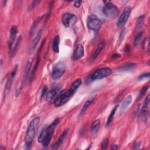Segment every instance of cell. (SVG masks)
Wrapping results in <instances>:
<instances>
[{
	"instance_id": "30",
	"label": "cell",
	"mask_w": 150,
	"mask_h": 150,
	"mask_svg": "<svg viewBox=\"0 0 150 150\" xmlns=\"http://www.w3.org/2000/svg\"><path fill=\"white\" fill-rule=\"evenodd\" d=\"M142 36H143V32H140L136 36L134 39V46H137L139 45V42H140L141 41Z\"/></svg>"
},
{
	"instance_id": "7",
	"label": "cell",
	"mask_w": 150,
	"mask_h": 150,
	"mask_svg": "<svg viewBox=\"0 0 150 150\" xmlns=\"http://www.w3.org/2000/svg\"><path fill=\"white\" fill-rule=\"evenodd\" d=\"M59 123V119L56 118L53 122V123L48 127V133L46 135V137L45 139H44V141L42 143L43 146L44 147H47L49 145L51 141V139L52 138V135L54 133V130L55 127L57 126V124Z\"/></svg>"
},
{
	"instance_id": "11",
	"label": "cell",
	"mask_w": 150,
	"mask_h": 150,
	"mask_svg": "<svg viewBox=\"0 0 150 150\" xmlns=\"http://www.w3.org/2000/svg\"><path fill=\"white\" fill-rule=\"evenodd\" d=\"M18 33V29L17 26L13 25L12 26L11 30H10V35H9V41L8 44V51L9 54H11L13 49V45L15 42V40Z\"/></svg>"
},
{
	"instance_id": "16",
	"label": "cell",
	"mask_w": 150,
	"mask_h": 150,
	"mask_svg": "<svg viewBox=\"0 0 150 150\" xmlns=\"http://www.w3.org/2000/svg\"><path fill=\"white\" fill-rule=\"evenodd\" d=\"M132 100H133V97L131 95L128 96L124 100V101L122 104L120 108V114H123L125 112V110L127 108L128 106L132 102Z\"/></svg>"
},
{
	"instance_id": "2",
	"label": "cell",
	"mask_w": 150,
	"mask_h": 150,
	"mask_svg": "<svg viewBox=\"0 0 150 150\" xmlns=\"http://www.w3.org/2000/svg\"><path fill=\"white\" fill-rule=\"evenodd\" d=\"M105 5L103 8V13L107 18L114 19L115 18L118 13V8L111 3L110 1H104Z\"/></svg>"
},
{
	"instance_id": "39",
	"label": "cell",
	"mask_w": 150,
	"mask_h": 150,
	"mask_svg": "<svg viewBox=\"0 0 150 150\" xmlns=\"http://www.w3.org/2000/svg\"><path fill=\"white\" fill-rule=\"evenodd\" d=\"M125 33H126V29H124L123 30V31H122V32H121L120 36V38H119V39H120V41H122V40H123V37H124V35H125Z\"/></svg>"
},
{
	"instance_id": "6",
	"label": "cell",
	"mask_w": 150,
	"mask_h": 150,
	"mask_svg": "<svg viewBox=\"0 0 150 150\" xmlns=\"http://www.w3.org/2000/svg\"><path fill=\"white\" fill-rule=\"evenodd\" d=\"M87 25L89 29L93 31H97L101 27L102 21L96 15H91L87 18Z\"/></svg>"
},
{
	"instance_id": "17",
	"label": "cell",
	"mask_w": 150,
	"mask_h": 150,
	"mask_svg": "<svg viewBox=\"0 0 150 150\" xmlns=\"http://www.w3.org/2000/svg\"><path fill=\"white\" fill-rule=\"evenodd\" d=\"M68 129H66L62 133V134L60 135V137H59L57 141H56V143H55V144L54 146V149H57L60 146H61L64 140V139L65 138V137H66L67 133H68Z\"/></svg>"
},
{
	"instance_id": "34",
	"label": "cell",
	"mask_w": 150,
	"mask_h": 150,
	"mask_svg": "<svg viewBox=\"0 0 150 150\" xmlns=\"http://www.w3.org/2000/svg\"><path fill=\"white\" fill-rule=\"evenodd\" d=\"M47 90H48V87L46 86H44V87H43V89L42 90V92H41V96H40V98H41V99L44 97V96L46 93Z\"/></svg>"
},
{
	"instance_id": "26",
	"label": "cell",
	"mask_w": 150,
	"mask_h": 150,
	"mask_svg": "<svg viewBox=\"0 0 150 150\" xmlns=\"http://www.w3.org/2000/svg\"><path fill=\"white\" fill-rule=\"evenodd\" d=\"M118 105L116 106L113 108V110H112L110 114L108 117V119H107V123H106V126H108L110 124H111V123L113 121V118H114V116L116 114V110H117V109L118 108Z\"/></svg>"
},
{
	"instance_id": "41",
	"label": "cell",
	"mask_w": 150,
	"mask_h": 150,
	"mask_svg": "<svg viewBox=\"0 0 150 150\" xmlns=\"http://www.w3.org/2000/svg\"><path fill=\"white\" fill-rule=\"evenodd\" d=\"M139 107H140V104H138L137 107H136V108H135V111L134 113V117H136L137 116V114H138V112L139 111Z\"/></svg>"
},
{
	"instance_id": "40",
	"label": "cell",
	"mask_w": 150,
	"mask_h": 150,
	"mask_svg": "<svg viewBox=\"0 0 150 150\" xmlns=\"http://www.w3.org/2000/svg\"><path fill=\"white\" fill-rule=\"evenodd\" d=\"M139 146H140V143L139 142H135V144H134V149H138L139 148Z\"/></svg>"
},
{
	"instance_id": "18",
	"label": "cell",
	"mask_w": 150,
	"mask_h": 150,
	"mask_svg": "<svg viewBox=\"0 0 150 150\" xmlns=\"http://www.w3.org/2000/svg\"><path fill=\"white\" fill-rule=\"evenodd\" d=\"M97 97V95L96 94H93L92 95L91 97H90L87 100V101L86 102V103H85V104L83 105V107L82 109L81 110V114L85 113L86 110L89 107V106H91L92 104V103L93 102V101L95 100L96 97Z\"/></svg>"
},
{
	"instance_id": "19",
	"label": "cell",
	"mask_w": 150,
	"mask_h": 150,
	"mask_svg": "<svg viewBox=\"0 0 150 150\" xmlns=\"http://www.w3.org/2000/svg\"><path fill=\"white\" fill-rule=\"evenodd\" d=\"M56 95H57V91L55 89H54L51 90V91H49L46 94V102L49 103H51Z\"/></svg>"
},
{
	"instance_id": "3",
	"label": "cell",
	"mask_w": 150,
	"mask_h": 150,
	"mask_svg": "<svg viewBox=\"0 0 150 150\" xmlns=\"http://www.w3.org/2000/svg\"><path fill=\"white\" fill-rule=\"evenodd\" d=\"M73 94L74 93L70 89L68 91H63L55 99L54 103V106L55 107H59L65 104Z\"/></svg>"
},
{
	"instance_id": "37",
	"label": "cell",
	"mask_w": 150,
	"mask_h": 150,
	"mask_svg": "<svg viewBox=\"0 0 150 150\" xmlns=\"http://www.w3.org/2000/svg\"><path fill=\"white\" fill-rule=\"evenodd\" d=\"M149 101H150V95L148 94L147 96V97H146L145 100V101H144V104H145L147 106H148L149 103Z\"/></svg>"
},
{
	"instance_id": "22",
	"label": "cell",
	"mask_w": 150,
	"mask_h": 150,
	"mask_svg": "<svg viewBox=\"0 0 150 150\" xmlns=\"http://www.w3.org/2000/svg\"><path fill=\"white\" fill-rule=\"evenodd\" d=\"M100 120H97L95 122H94L91 126V133L93 135L96 134L100 127Z\"/></svg>"
},
{
	"instance_id": "9",
	"label": "cell",
	"mask_w": 150,
	"mask_h": 150,
	"mask_svg": "<svg viewBox=\"0 0 150 150\" xmlns=\"http://www.w3.org/2000/svg\"><path fill=\"white\" fill-rule=\"evenodd\" d=\"M131 10H132L131 7L130 6H127L124 8L123 12L122 13L120 17H119L118 21L117 22V26L123 27L124 25H125V24L128 21V19L130 15Z\"/></svg>"
},
{
	"instance_id": "23",
	"label": "cell",
	"mask_w": 150,
	"mask_h": 150,
	"mask_svg": "<svg viewBox=\"0 0 150 150\" xmlns=\"http://www.w3.org/2000/svg\"><path fill=\"white\" fill-rule=\"evenodd\" d=\"M148 106L144 104V106L142 107L141 112V114L142 117V120L143 122L147 123V119H148Z\"/></svg>"
},
{
	"instance_id": "12",
	"label": "cell",
	"mask_w": 150,
	"mask_h": 150,
	"mask_svg": "<svg viewBox=\"0 0 150 150\" xmlns=\"http://www.w3.org/2000/svg\"><path fill=\"white\" fill-rule=\"evenodd\" d=\"M45 40H44V41L42 42V44H41V46H40L39 49V51H38V55H37V57H36V60L35 61V63L34 64V67L32 69V71L31 72V76H30V79H31V81H32V79L34 78V76H35V74L37 71L38 69V66L39 65V63H40V53H41V49L42 48H43L44 46V45L45 44Z\"/></svg>"
},
{
	"instance_id": "8",
	"label": "cell",
	"mask_w": 150,
	"mask_h": 150,
	"mask_svg": "<svg viewBox=\"0 0 150 150\" xmlns=\"http://www.w3.org/2000/svg\"><path fill=\"white\" fill-rule=\"evenodd\" d=\"M66 71V66L62 62H59L55 65L51 75L54 80H57L61 78Z\"/></svg>"
},
{
	"instance_id": "28",
	"label": "cell",
	"mask_w": 150,
	"mask_h": 150,
	"mask_svg": "<svg viewBox=\"0 0 150 150\" xmlns=\"http://www.w3.org/2000/svg\"><path fill=\"white\" fill-rule=\"evenodd\" d=\"M135 66H136L135 63H130L126 65H124L122 67H120L118 69L120 70V71H130V70L134 69Z\"/></svg>"
},
{
	"instance_id": "20",
	"label": "cell",
	"mask_w": 150,
	"mask_h": 150,
	"mask_svg": "<svg viewBox=\"0 0 150 150\" xmlns=\"http://www.w3.org/2000/svg\"><path fill=\"white\" fill-rule=\"evenodd\" d=\"M48 133V127H44L40 133L38 137V142L40 143H42L45 139Z\"/></svg>"
},
{
	"instance_id": "43",
	"label": "cell",
	"mask_w": 150,
	"mask_h": 150,
	"mask_svg": "<svg viewBox=\"0 0 150 150\" xmlns=\"http://www.w3.org/2000/svg\"><path fill=\"white\" fill-rule=\"evenodd\" d=\"M120 57V55H118V54H116V55H113V56H112V58H118V57Z\"/></svg>"
},
{
	"instance_id": "25",
	"label": "cell",
	"mask_w": 150,
	"mask_h": 150,
	"mask_svg": "<svg viewBox=\"0 0 150 150\" xmlns=\"http://www.w3.org/2000/svg\"><path fill=\"white\" fill-rule=\"evenodd\" d=\"M82 80L81 79H78L76 80V81L72 83V86L69 89L71 90V91L73 93H75V92L76 91V90L77 89V88L82 85Z\"/></svg>"
},
{
	"instance_id": "38",
	"label": "cell",
	"mask_w": 150,
	"mask_h": 150,
	"mask_svg": "<svg viewBox=\"0 0 150 150\" xmlns=\"http://www.w3.org/2000/svg\"><path fill=\"white\" fill-rule=\"evenodd\" d=\"M82 4V1H76L74 4V6L76 8H79Z\"/></svg>"
},
{
	"instance_id": "15",
	"label": "cell",
	"mask_w": 150,
	"mask_h": 150,
	"mask_svg": "<svg viewBox=\"0 0 150 150\" xmlns=\"http://www.w3.org/2000/svg\"><path fill=\"white\" fill-rule=\"evenodd\" d=\"M17 70H18V65H16L14 66V67L13 68V71H12L11 75H10L8 79V81H7V83L6 85V89L7 90V91H9V90H10V89H11V85H12V83L13 82V80H14V79L16 75Z\"/></svg>"
},
{
	"instance_id": "14",
	"label": "cell",
	"mask_w": 150,
	"mask_h": 150,
	"mask_svg": "<svg viewBox=\"0 0 150 150\" xmlns=\"http://www.w3.org/2000/svg\"><path fill=\"white\" fill-rule=\"evenodd\" d=\"M84 56V48L82 45H78L75 49L73 55L74 60H79Z\"/></svg>"
},
{
	"instance_id": "21",
	"label": "cell",
	"mask_w": 150,
	"mask_h": 150,
	"mask_svg": "<svg viewBox=\"0 0 150 150\" xmlns=\"http://www.w3.org/2000/svg\"><path fill=\"white\" fill-rule=\"evenodd\" d=\"M59 42H60V38L59 36L57 35L54 38L52 43V48L54 51L55 53H59Z\"/></svg>"
},
{
	"instance_id": "32",
	"label": "cell",
	"mask_w": 150,
	"mask_h": 150,
	"mask_svg": "<svg viewBox=\"0 0 150 150\" xmlns=\"http://www.w3.org/2000/svg\"><path fill=\"white\" fill-rule=\"evenodd\" d=\"M144 16H141L138 18V19L137 21V26L138 28H140L143 26V23H144Z\"/></svg>"
},
{
	"instance_id": "13",
	"label": "cell",
	"mask_w": 150,
	"mask_h": 150,
	"mask_svg": "<svg viewBox=\"0 0 150 150\" xmlns=\"http://www.w3.org/2000/svg\"><path fill=\"white\" fill-rule=\"evenodd\" d=\"M42 32H43V29H40L39 31H38V34H36V36L35 37V38L33 39V41L31 44V45H30V47H29V52L30 53H32L34 51L36 47V45L38 44V43L39 42L40 39H41V36L42 35Z\"/></svg>"
},
{
	"instance_id": "33",
	"label": "cell",
	"mask_w": 150,
	"mask_h": 150,
	"mask_svg": "<svg viewBox=\"0 0 150 150\" xmlns=\"http://www.w3.org/2000/svg\"><path fill=\"white\" fill-rule=\"evenodd\" d=\"M149 76H150V74L149 73L143 74L138 77V81H143V80H144L146 78H149Z\"/></svg>"
},
{
	"instance_id": "4",
	"label": "cell",
	"mask_w": 150,
	"mask_h": 150,
	"mask_svg": "<svg viewBox=\"0 0 150 150\" xmlns=\"http://www.w3.org/2000/svg\"><path fill=\"white\" fill-rule=\"evenodd\" d=\"M112 70L108 67L98 69L92 73L91 77H90V79L92 81H97V80H100L109 76L112 74Z\"/></svg>"
},
{
	"instance_id": "1",
	"label": "cell",
	"mask_w": 150,
	"mask_h": 150,
	"mask_svg": "<svg viewBox=\"0 0 150 150\" xmlns=\"http://www.w3.org/2000/svg\"><path fill=\"white\" fill-rule=\"evenodd\" d=\"M39 121H40V118L39 117L35 118L31 122L28 127L25 135V146L28 149L31 148L32 145V143L35 135V127L38 124Z\"/></svg>"
},
{
	"instance_id": "42",
	"label": "cell",
	"mask_w": 150,
	"mask_h": 150,
	"mask_svg": "<svg viewBox=\"0 0 150 150\" xmlns=\"http://www.w3.org/2000/svg\"><path fill=\"white\" fill-rule=\"evenodd\" d=\"M118 148V145H116V144L113 145L111 147V149H113V150H116V149H117Z\"/></svg>"
},
{
	"instance_id": "27",
	"label": "cell",
	"mask_w": 150,
	"mask_h": 150,
	"mask_svg": "<svg viewBox=\"0 0 150 150\" xmlns=\"http://www.w3.org/2000/svg\"><path fill=\"white\" fill-rule=\"evenodd\" d=\"M42 18V17H38V18L35 20V21L34 22V23L32 24V26H31V30H30V32H29L30 35H31V36H32V35L34 34V33L35 32V29H36V28L37 25H38V24L39 23V22L41 21V20Z\"/></svg>"
},
{
	"instance_id": "29",
	"label": "cell",
	"mask_w": 150,
	"mask_h": 150,
	"mask_svg": "<svg viewBox=\"0 0 150 150\" xmlns=\"http://www.w3.org/2000/svg\"><path fill=\"white\" fill-rule=\"evenodd\" d=\"M21 39H22V36H19V37H18L17 41L14 45V48H13V51H12V53H11V56H14L15 55L16 53L17 52V51L18 49L19 48V45L20 44H21Z\"/></svg>"
},
{
	"instance_id": "35",
	"label": "cell",
	"mask_w": 150,
	"mask_h": 150,
	"mask_svg": "<svg viewBox=\"0 0 150 150\" xmlns=\"http://www.w3.org/2000/svg\"><path fill=\"white\" fill-rule=\"evenodd\" d=\"M108 139H104V140L102 141V148L103 149H106V148H107V146L108 145Z\"/></svg>"
},
{
	"instance_id": "36",
	"label": "cell",
	"mask_w": 150,
	"mask_h": 150,
	"mask_svg": "<svg viewBox=\"0 0 150 150\" xmlns=\"http://www.w3.org/2000/svg\"><path fill=\"white\" fill-rule=\"evenodd\" d=\"M39 2H40V1H34V2L31 4V5H30V6H29V10H31L32 9H33V8H34V7L36 6V5L39 3Z\"/></svg>"
},
{
	"instance_id": "31",
	"label": "cell",
	"mask_w": 150,
	"mask_h": 150,
	"mask_svg": "<svg viewBox=\"0 0 150 150\" xmlns=\"http://www.w3.org/2000/svg\"><path fill=\"white\" fill-rule=\"evenodd\" d=\"M149 89V86H144L141 90V91L140 92H139V96H138V98H141L145 94V93L147 92V91H148V89Z\"/></svg>"
},
{
	"instance_id": "24",
	"label": "cell",
	"mask_w": 150,
	"mask_h": 150,
	"mask_svg": "<svg viewBox=\"0 0 150 150\" xmlns=\"http://www.w3.org/2000/svg\"><path fill=\"white\" fill-rule=\"evenodd\" d=\"M104 46V44L103 42H102L98 45V46H97V49H96L95 52H94L93 55L92 56V59L93 60H94L95 59H96L97 57V56L99 55V54L101 53V52L102 51V50L103 49Z\"/></svg>"
},
{
	"instance_id": "10",
	"label": "cell",
	"mask_w": 150,
	"mask_h": 150,
	"mask_svg": "<svg viewBox=\"0 0 150 150\" xmlns=\"http://www.w3.org/2000/svg\"><path fill=\"white\" fill-rule=\"evenodd\" d=\"M62 23L66 28L71 27L76 22V18L75 15L71 13H65L62 16Z\"/></svg>"
},
{
	"instance_id": "5",
	"label": "cell",
	"mask_w": 150,
	"mask_h": 150,
	"mask_svg": "<svg viewBox=\"0 0 150 150\" xmlns=\"http://www.w3.org/2000/svg\"><path fill=\"white\" fill-rule=\"evenodd\" d=\"M32 63V59L31 58V59H28V61H27V63L26 64L25 67V70L24 71V73L22 75V78L21 80V84H20V85L19 86V87L17 89L16 93H15L16 97H18L20 93H21V92L22 91L23 86L25 85V83L26 81L27 78H28V75H29V73L30 72V70H31V68Z\"/></svg>"
}]
</instances>
